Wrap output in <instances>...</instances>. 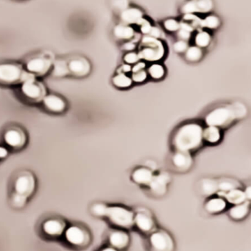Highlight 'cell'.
Wrapping results in <instances>:
<instances>
[{
    "label": "cell",
    "instance_id": "cell-30",
    "mask_svg": "<svg viewBox=\"0 0 251 251\" xmlns=\"http://www.w3.org/2000/svg\"><path fill=\"white\" fill-rule=\"evenodd\" d=\"M202 57H203V51L201 48H199L197 46L188 47L187 51H185L186 59L193 63L199 61Z\"/></svg>",
    "mask_w": 251,
    "mask_h": 251
},
{
    "label": "cell",
    "instance_id": "cell-11",
    "mask_svg": "<svg viewBox=\"0 0 251 251\" xmlns=\"http://www.w3.org/2000/svg\"><path fill=\"white\" fill-rule=\"evenodd\" d=\"M134 228L144 235L148 236L157 228L153 214L146 208L140 207L134 211Z\"/></svg>",
    "mask_w": 251,
    "mask_h": 251
},
{
    "label": "cell",
    "instance_id": "cell-18",
    "mask_svg": "<svg viewBox=\"0 0 251 251\" xmlns=\"http://www.w3.org/2000/svg\"><path fill=\"white\" fill-rule=\"evenodd\" d=\"M170 181V176L167 173H161L158 175H153L148 187L152 194L156 197L165 196L167 191V185Z\"/></svg>",
    "mask_w": 251,
    "mask_h": 251
},
{
    "label": "cell",
    "instance_id": "cell-13",
    "mask_svg": "<svg viewBox=\"0 0 251 251\" xmlns=\"http://www.w3.org/2000/svg\"><path fill=\"white\" fill-rule=\"evenodd\" d=\"M67 227L66 221L60 218L52 217L43 221L41 226V232L49 238L61 237Z\"/></svg>",
    "mask_w": 251,
    "mask_h": 251
},
{
    "label": "cell",
    "instance_id": "cell-6",
    "mask_svg": "<svg viewBox=\"0 0 251 251\" xmlns=\"http://www.w3.org/2000/svg\"><path fill=\"white\" fill-rule=\"evenodd\" d=\"M165 46L160 40L144 35L139 46L138 55L140 60L156 62L162 60L165 55Z\"/></svg>",
    "mask_w": 251,
    "mask_h": 251
},
{
    "label": "cell",
    "instance_id": "cell-8",
    "mask_svg": "<svg viewBox=\"0 0 251 251\" xmlns=\"http://www.w3.org/2000/svg\"><path fill=\"white\" fill-rule=\"evenodd\" d=\"M63 237L67 244L76 249H85L91 243L89 231L85 227L77 224L66 227Z\"/></svg>",
    "mask_w": 251,
    "mask_h": 251
},
{
    "label": "cell",
    "instance_id": "cell-20",
    "mask_svg": "<svg viewBox=\"0 0 251 251\" xmlns=\"http://www.w3.org/2000/svg\"><path fill=\"white\" fill-rule=\"evenodd\" d=\"M142 19V11L137 7L125 9L119 13V19L122 25H139Z\"/></svg>",
    "mask_w": 251,
    "mask_h": 251
},
{
    "label": "cell",
    "instance_id": "cell-14",
    "mask_svg": "<svg viewBox=\"0 0 251 251\" xmlns=\"http://www.w3.org/2000/svg\"><path fill=\"white\" fill-rule=\"evenodd\" d=\"M108 245L116 250L125 251L129 248L131 239L128 231L113 228L108 233Z\"/></svg>",
    "mask_w": 251,
    "mask_h": 251
},
{
    "label": "cell",
    "instance_id": "cell-51",
    "mask_svg": "<svg viewBox=\"0 0 251 251\" xmlns=\"http://www.w3.org/2000/svg\"><path fill=\"white\" fill-rule=\"evenodd\" d=\"M245 193H246V198H247L248 200L251 201V187H248L246 188V191H244Z\"/></svg>",
    "mask_w": 251,
    "mask_h": 251
},
{
    "label": "cell",
    "instance_id": "cell-17",
    "mask_svg": "<svg viewBox=\"0 0 251 251\" xmlns=\"http://www.w3.org/2000/svg\"><path fill=\"white\" fill-rule=\"evenodd\" d=\"M212 0H190L183 4L181 8L184 14L207 13L213 8Z\"/></svg>",
    "mask_w": 251,
    "mask_h": 251
},
{
    "label": "cell",
    "instance_id": "cell-43",
    "mask_svg": "<svg viewBox=\"0 0 251 251\" xmlns=\"http://www.w3.org/2000/svg\"><path fill=\"white\" fill-rule=\"evenodd\" d=\"M191 33L192 32H189V31L186 30V29L179 28V29L177 31V37H178L180 41H187L191 37Z\"/></svg>",
    "mask_w": 251,
    "mask_h": 251
},
{
    "label": "cell",
    "instance_id": "cell-39",
    "mask_svg": "<svg viewBox=\"0 0 251 251\" xmlns=\"http://www.w3.org/2000/svg\"><path fill=\"white\" fill-rule=\"evenodd\" d=\"M124 61L127 63V64H136V63L139 62L140 59L139 57L138 53L133 52V51H130V52L125 54V55L123 57Z\"/></svg>",
    "mask_w": 251,
    "mask_h": 251
},
{
    "label": "cell",
    "instance_id": "cell-10",
    "mask_svg": "<svg viewBox=\"0 0 251 251\" xmlns=\"http://www.w3.org/2000/svg\"><path fill=\"white\" fill-rule=\"evenodd\" d=\"M150 251H174L175 242L169 231L165 228H156L147 236Z\"/></svg>",
    "mask_w": 251,
    "mask_h": 251
},
{
    "label": "cell",
    "instance_id": "cell-21",
    "mask_svg": "<svg viewBox=\"0 0 251 251\" xmlns=\"http://www.w3.org/2000/svg\"><path fill=\"white\" fill-rule=\"evenodd\" d=\"M228 203L223 198H211L205 203V211L209 215H218L226 210Z\"/></svg>",
    "mask_w": 251,
    "mask_h": 251
},
{
    "label": "cell",
    "instance_id": "cell-34",
    "mask_svg": "<svg viewBox=\"0 0 251 251\" xmlns=\"http://www.w3.org/2000/svg\"><path fill=\"white\" fill-rule=\"evenodd\" d=\"M147 73L154 79H160L165 76V69L162 65L154 63L148 68Z\"/></svg>",
    "mask_w": 251,
    "mask_h": 251
},
{
    "label": "cell",
    "instance_id": "cell-26",
    "mask_svg": "<svg viewBox=\"0 0 251 251\" xmlns=\"http://www.w3.org/2000/svg\"><path fill=\"white\" fill-rule=\"evenodd\" d=\"M50 74L57 78H63L69 76L67 60L64 59H56L53 63V69Z\"/></svg>",
    "mask_w": 251,
    "mask_h": 251
},
{
    "label": "cell",
    "instance_id": "cell-52",
    "mask_svg": "<svg viewBox=\"0 0 251 251\" xmlns=\"http://www.w3.org/2000/svg\"><path fill=\"white\" fill-rule=\"evenodd\" d=\"M19 1H22V0H19Z\"/></svg>",
    "mask_w": 251,
    "mask_h": 251
},
{
    "label": "cell",
    "instance_id": "cell-31",
    "mask_svg": "<svg viewBox=\"0 0 251 251\" xmlns=\"http://www.w3.org/2000/svg\"><path fill=\"white\" fill-rule=\"evenodd\" d=\"M212 37L206 31H200L195 37V43L199 48H206L210 44Z\"/></svg>",
    "mask_w": 251,
    "mask_h": 251
},
{
    "label": "cell",
    "instance_id": "cell-25",
    "mask_svg": "<svg viewBox=\"0 0 251 251\" xmlns=\"http://www.w3.org/2000/svg\"><path fill=\"white\" fill-rule=\"evenodd\" d=\"M134 35H135L134 29L129 25L120 24L116 25L113 29V35L118 40H122V41L131 40Z\"/></svg>",
    "mask_w": 251,
    "mask_h": 251
},
{
    "label": "cell",
    "instance_id": "cell-35",
    "mask_svg": "<svg viewBox=\"0 0 251 251\" xmlns=\"http://www.w3.org/2000/svg\"><path fill=\"white\" fill-rule=\"evenodd\" d=\"M28 201V199L26 198L22 197V196L12 193L11 196H10V204L15 209H22L26 206Z\"/></svg>",
    "mask_w": 251,
    "mask_h": 251
},
{
    "label": "cell",
    "instance_id": "cell-47",
    "mask_svg": "<svg viewBox=\"0 0 251 251\" xmlns=\"http://www.w3.org/2000/svg\"><path fill=\"white\" fill-rule=\"evenodd\" d=\"M145 67L146 63L144 62L139 61L134 65V67H132V69H131V72L134 73V72H139V71L144 70Z\"/></svg>",
    "mask_w": 251,
    "mask_h": 251
},
{
    "label": "cell",
    "instance_id": "cell-12",
    "mask_svg": "<svg viewBox=\"0 0 251 251\" xmlns=\"http://www.w3.org/2000/svg\"><path fill=\"white\" fill-rule=\"evenodd\" d=\"M3 140L9 149L21 150L28 143V135L20 126H10L4 130Z\"/></svg>",
    "mask_w": 251,
    "mask_h": 251
},
{
    "label": "cell",
    "instance_id": "cell-5",
    "mask_svg": "<svg viewBox=\"0 0 251 251\" xmlns=\"http://www.w3.org/2000/svg\"><path fill=\"white\" fill-rule=\"evenodd\" d=\"M113 228L129 230L134 228V211L119 205L107 206L105 218Z\"/></svg>",
    "mask_w": 251,
    "mask_h": 251
},
{
    "label": "cell",
    "instance_id": "cell-41",
    "mask_svg": "<svg viewBox=\"0 0 251 251\" xmlns=\"http://www.w3.org/2000/svg\"><path fill=\"white\" fill-rule=\"evenodd\" d=\"M138 25H139L140 27H141L140 30H141V33L144 34V35H148L150 29H151L152 25L147 19L143 18Z\"/></svg>",
    "mask_w": 251,
    "mask_h": 251
},
{
    "label": "cell",
    "instance_id": "cell-45",
    "mask_svg": "<svg viewBox=\"0 0 251 251\" xmlns=\"http://www.w3.org/2000/svg\"><path fill=\"white\" fill-rule=\"evenodd\" d=\"M136 49V44L133 43L132 41H128V42L125 43L122 46V50L124 51H131Z\"/></svg>",
    "mask_w": 251,
    "mask_h": 251
},
{
    "label": "cell",
    "instance_id": "cell-16",
    "mask_svg": "<svg viewBox=\"0 0 251 251\" xmlns=\"http://www.w3.org/2000/svg\"><path fill=\"white\" fill-rule=\"evenodd\" d=\"M41 104L47 112L53 114H62L67 109L66 100L57 94H47Z\"/></svg>",
    "mask_w": 251,
    "mask_h": 251
},
{
    "label": "cell",
    "instance_id": "cell-50",
    "mask_svg": "<svg viewBox=\"0 0 251 251\" xmlns=\"http://www.w3.org/2000/svg\"><path fill=\"white\" fill-rule=\"evenodd\" d=\"M98 251H120L116 250V249H113V248L111 247L109 245L108 246H103V248L100 249Z\"/></svg>",
    "mask_w": 251,
    "mask_h": 251
},
{
    "label": "cell",
    "instance_id": "cell-1",
    "mask_svg": "<svg viewBox=\"0 0 251 251\" xmlns=\"http://www.w3.org/2000/svg\"><path fill=\"white\" fill-rule=\"evenodd\" d=\"M203 127L198 124L189 123L181 126L172 139L176 151L190 152L199 149L203 143Z\"/></svg>",
    "mask_w": 251,
    "mask_h": 251
},
{
    "label": "cell",
    "instance_id": "cell-49",
    "mask_svg": "<svg viewBox=\"0 0 251 251\" xmlns=\"http://www.w3.org/2000/svg\"><path fill=\"white\" fill-rule=\"evenodd\" d=\"M147 168L153 171V170H155L156 168V164L153 161H148L147 163Z\"/></svg>",
    "mask_w": 251,
    "mask_h": 251
},
{
    "label": "cell",
    "instance_id": "cell-22",
    "mask_svg": "<svg viewBox=\"0 0 251 251\" xmlns=\"http://www.w3.org/2000/svg\"><path fill=\"white\" fill-rule=\"evenodd\" d=\"M216 195L219 197L223 198L227 203L231 205L240 204L246 201H249L246 198L245 192L240 188L233 189L226 193L218 190Z\"/></svg>",
    "mask_w": 251,
    "mask_h": 251
},
{
    "label": "cell",
    "instance_id": "cell-23",
    "mask_svg": "<svg viewBox=\"0 0 251 251\" xmlns=\"http://www.w3.org/2000/svg\"><path fill=\"white\" fill-rule=\"evenodd\" d=\"M172 163L180 171H187L193 163L190 152L176 151L172 158Z\"/></svg>",
    "mask_w": 251,
    "mask_h": 251
},
{
    "label": "cell",
    "instance_id": "cell-32",
    "mask_svg": "<svg viewBox=\"0 0 251 251\" xmlns=\"http://www.w3.org/2000/svg\"><path fill=\"white\" fill-rule=\"evenodd\" d=\"M218 182V190L220 191L226 192L230 191L233 189L240 188V184L235 180L229 179V178H224Z\"/></svg>",
    "mask_w": 251,
    "mask_h": 251
},
{
    "label": "cell",
    "instance_id": "cell-48",
    "mask_svg": "<svg viewBox=\"0 0 251 251\" xmlns=\"http://www.w3.org/2000/svg\"><path fill=\"white\" fill-rule=\"evenodd\" d=\"M7 155H8L7 148L0 146V159H4L7 157Z\"/></svg>",
    "mask_w": 251,
    "mask_h": 251
},
{
    "label": "cell",
    "instance_id": "cell-27",
    "mask_svg": "<svg viewBox=\"0 0 251 251\" xmlns=\"http://www.w3.org/2000/svg\"><path fill=\"white\" fill-rule=\"evenodd\" d=\"M218 191V182L213 178H203L200 183V192L203 196H214Z\"/></svg>",
    "mask_w": 251,
    "mask_h": 251
},
{
    "label": "cell",
    "instance_id": "cell-7",
    "mask_svg": "<svg viewBox=\"0 0 251 251\" xmlns=\"http://www.w3.org/2000/svg\"><path fill=\"white\" fill-rule=\"evenodd\" d=\"M20 93L27 101L33 104L42 102L44 97L48 94L45 85L35 77L28 79L21 84Z\"/></svg>",
    "mask_w": 251,
    "mask_h": 251
},
{
    "label": "cell",
    "instance_id": "cell-2",
    "mask_svg": "<svg viewBox=\"0 0 251 251\" xmlns=\"http://www.w3.org/2000/svg\"><path fill=\"white\" fill-rule=\"evenodd\" d=\"M246 113L247 109L241 103L222 106L209 112L205 118V123L208 126L224 128L231 125L236 119H243Z\"/></svg>",
    "mask_w": 251,
    "mask_h": 251
},
{
    "label": "cell",
    "instance_id": "cell-33",
    "mask_svg": "<svg viewBox=\"0 0 251 251\" xmlns=\"http://www.w3.org/2000/svg\"><path fill=\"white\" fill-rule=\"evenodd\" d=\"M221 25V21L218 16L210 15L206 16L200 22V27L208 28V29H217Z\"/></svg>",
    "mask_w": 251,
    "mask_h": 251
},
{
    "label": "cell",
    "instance_id": "cell-42",
    "mask_svg": "<svg viewBox=\"0 0 251 251\" xmlns=\"http://www.w3.org/2000/svg\"><path fill=\"white\" fill-rule=\"evenodd\" d=\"M188 47L189 45L187 41H180V40L173 44V50L178 53L185 52Z\"/></svg>",
    "mask_w": 251,
    "mask_h": 251
},
{
    "label": "cell",
    "instance_id": "cell-40",
    "mask_svg": "<svg viewBox=\"0 0 251 251\" xmlns=\"http://www.w3.org/2000/svg\"><path fill=\"white\" fill-rule=\"evenodd\" d=\"M112 6L116 11L122 12L128 7V0H112Z\"/></svg>",
    "mask_w": 251,
    "mask_h": 251
},
{
    "label": "cell",
    "instance_id": "cell-28",
    "mask_svg": "<svg viewBox=\"0 0 251 251\" xmlns=\"http://www.w3.org/2000/svg\"><path fill=\"white\" fill-rule=\"evenodd\" d=\"M221 139V133L218 127L209 126L203 130V140L207 143L215 144L218 143Z\"/></svg>",
    "mask_w": 251,
    "mask_h": 251
},
{
    "label": "cell",
    "instance_id": "cell-3",
    "mask_svg": "<svg viewBox=\"0 0 251 251\" xmlns=\"http://www.w3.org/2000/svg\"><path fill=\"white\" fill-rule=\"evenodd\" d=\"M34 77L25 70L21 63L15 62L0 63V85L4 86L20 85L28 79Z\"/></svg>",
    "mask_w": 251,
    "mask_h": 251
},
{
    "label": "cell",
    "instance_id": "cell-38",
    "mask_svg": "<svg viewBox=\"0 0 251 251\" xmlns=\"http://www.w3.org/2000/svg\"><path fill=\"white\" fill-rule=\"evenodd\" d=\"M147 73L145 70L139 71V72H134L131 76V79L133 82H137V83H141L147 79Z\"/></svg>",
    "mask_w": 251,
    "mask_h": 251
},
{
    "label": "cell",
    "instance_id": "cell-46",
    "mask_svg": "<svg viewBox=\"0 0 251 251\" xmlns=\"http://www.w3.org/2000/svg\"><path fill=\"white\" fill-rule=\"evenodd\" d=\"M131 69H132V67L129 64H127L126 63V64L121 66L116 72H117V74H125L126 75L127 73H129V72H131Z\"/></svg>",
    "mask_w": 251,
    "mask_h": 251
},
{
    "label": "cell",
    "instance_id": "cell-37",
    "mask_svg": "<svg viewBox=\"0 0 251 251\" xmlns=\"http://www.w3.org/2000/svg\"><path fill=\"white\" fill-rule=\"evenodd\" d=\"M164 27L169 32H177L179 29L180 23L175 19H167L164 22Z\"/></svg>",
    "mask_w": 251,
    "mask_h": 251
},
{
    "label": "cell",
    "instance_id": "cell-9",
    "mask_svg": "<svg viewBox=\"0 0 251 251\" xmlns=\"http://www.w3.org/2000/svg\"><path fill=\"white\" fill-rule=\"evenodd\" d=\"M36 184V178L31 171H21L13 181L12 193L29 199L35 193Z\"/></svg>",
    "mask_w": 251,
    "mask_h": 251
},
{
    "label": "cell",
    "instance_id": "cell-15",
    "mask_svg": "<svg viewBox=\"0 0 251 251\" xmlns=\"http://www.w3.org/2000/svg\"><path fill=\"white\" fill-rule=\"evenodd\" d=\"M69 75L77 78L85 77L89 75L91 65L88 59L83 56L77 55L67 60Z\"/></svg>",
    "mask_w": 251,
    "mask_h": 251
},
{
    "label": "cell",
    "instance_id": "cell-24",
    "mask_svg": "<svg viewBox=\"0 0 251 251\" xmlns=\"http://www.w3.org/2000/svg\"><path fill=\"white\" fill-rule=\"evenodd\" d=\"M153 176V171L147 168H137L132 174L133 181L140 185L148 186Z\"/></svg>",
    "mask_w": 251,
    "mask_h": 251
},
{
    "label": "cell",
    "instance_id": "cell-36",
    "mask_svg": "<svg viewBox=\"0 0 251 251\" xmlns=\"http://www.w3.org/2000/svg\"><path fill=\"white\" fill-rule=\"evenodd\" d=\"M108 205L103 203H95L91 206V213L96 218H104Z\"/></svg>",
    "mask_w": 251,
    "mask_h": 251
},
{
    "label": "cell",
    "instance_id": "cell-19",
    "mask_svg": "<svg viewBox=\"0 0 251 251\" xmlns=\"http://www.w3.org/2000/svg\"><path fill=\"white\" fill-rule=\"evenodd\" d=\"M251 210L250 201H246L240 204L233 205L228 211V217L236 222L244 221Z\"/></svg>",
    "mask_w": 251,
    "mask_h": 251
},
{
    "label": "cell",
    "instance_id": "cell-29",
    "mask_svg": "<svg viewBox=\"0 0 251 251\" xmlns=\"http://www.w3.org/2000/svg\"><path fill=\"white\" fill-rule=\"evenodd\" d=\"M112 82L116 88H122V89L130 88L133 84L131 78L127 76L125 74H117L116 76H113Z\"/></svg>",
    "mask_w": 251,
    "mask_h": 251
},
{
    "label": "cell",
    "instance_id": "cell-44",
    "mask_svg": "<svg viewBox=\"0 0 251 251\" xmlns=\"http://www.w3.org/2000/svg\"><path fill=\"white\" fill-rule=\"evenodd\" d=\"M163 32H162L159 27L152 26L151 29H150V32H149L147 36L153 37V38L159 39V38H162V37H163Z\"/></svg>",
    "mask_w": 251,
    "mask_h": 251
},
{
    "label": "cell",
    "instance_id": "cell-4",
    "mask_svg": "<svg viewBox=\"0 0 251 251\" xmlns=\"http://www.w3.org/2000/svg\"><path fill=\"white\" fill-rule=\"evenodd\" d=\"M55 60V54L53 52L44 51L31 56L23 66L25 70L34 77H44L51 72Z\"/></svg>",
    "mask_w": 251,
    "mask_h": 251
}]
</instances>
